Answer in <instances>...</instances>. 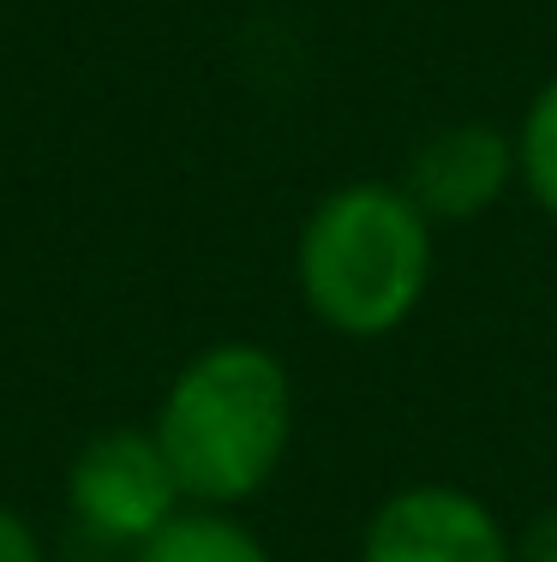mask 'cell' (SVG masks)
<instances>
[{"mask_svg":"<svg viewBox=\"0 0 557 562\" xmlns=\"http://www.w3.org/2000/svg\"><path fill=\"white\" fill-rule=\"evenodd\" d=\"M437 276V227L402 180H342L294 239L300 305L342 341H390L414 324Z\"/></svg>","mask_w":557,"mask_h":562,"instance_id":"cell-1","label":"cell"},{"mask_svg":"<svg viewBox=\"0 0 557 562\" xmlns=\"http://www.w3.org/2000/svg\"><path fill=\"white\" fill-rule=\"evenodd\" d=\"M151 431L186 503L241 508L294 449V378L264 341H216L175 371Z\"/></svg>","mask_w":557,"mask_h":562,"instance_id":"cell-2","label":"cell"},{"mask_svg":"<svg viewBox=\"0 0 557 562\" xmlns=\"http://www.w3.org/2000/svg\"><path fill=\"white\" fill-rule=\"evenodd\" d=\"M66 503L85 532L132 557L186 508V491L151 425H114L78 449L73 473H66Z\"/></svg>","mask_w":557,"mask_h":562,"instance_id":"cell-3","label":"cell"},{"mask_svg":"<svg viewBox=\"0 0 557 562\" xmlns=\"http://www.w3.org/2000/svg\"><path fill=\"white\" fill-rule=\"evenodd\" d=\"M360 562H515V532L480 491L414 479L366 515Z\"/></svg>","mask_w":557,"mask_h":562,"instance_id":"cell-4","label":"cell"},{"mask_svg":"<svg viewBox=\"0 0 557 562\" xmlns=\"http://www.w3.org/2000/svg\"><path fill=\"white\" fill-rule=\"evenodd\" d=\"M432 227H468L515 192V132L498 120H444L408 150L396 173Z\"/></svg>","mask_w":557,"mask_h":562,"instance_id":"cell-5","label":"cell"},{"mask_svg":"<svg viewBox=\"0 0 557 562\" xmlns=\"http://www.w3.org/2000/svg\"><path fill=\"white\" fill-rule=\"evenodd\" d=\"M132 562H276V551L246 527L234 508H198L186 503L156 539H144Z\"/></svg>","mask_w":557,"mask_h":562,"instance_id":"cell-6","label":"cell"},{"mask_svg":"<svg viewBox=\"0 0 557 562\" xmlns=\"http://www.w3.org/2000/svg\"><path fill=\"white\" fill-rule=\"evenodd\" d=\"M515 192L557 222V72L515 114Z\"/></svg>","mask_w":557,"mask_h":562,"instance_id":"cell-7","label":"cell"},{"mask_svg":"<svg viewBox=\"0 0 557 562\" xmlns=\"http://www.w3.org/2000/svg\"><path fill=\"white\" fill-rule=\"evenodd\" d=\"M515 562H557V503L534 508L515 532Z\"/></svg>","mask_w":557,"mask_h":562,"instance_id":"cell-8","label":"cell"},{"mask_svg":"<svg viewBox=\"0 0 557 562\" xmlns=\"http://www.w3.org/2000/svg\"><path fill=\"white\" fill-rule=\"evenodd\" d=\"M0 562H48L36 527L19 515V508H0Z\"/></svg>","mask_w":557,"mask_h":562,"instance_id":"cell-9","label":"cell"},{"mask_svg":"<svg viewBox=\"0 0 557 562\" xmlns=\"http://www.w3.org/2000/svg\"><path fill=\"white\" fill-rule=\"evenodd\" d=\"M552 407H557V378H552Z\"/></svg>","mask_w":557,"mask_h":562,"instance_id":"cell-10","label":"cell"}]
</instances>
